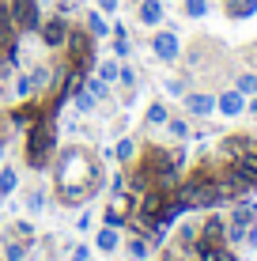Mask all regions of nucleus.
Here are the masks:
<instances>
[{"label":"nucleus","mask_w":257,"mask_h":261,"mask_svg":"<svg viewBox=\"0 0 257 261\" xmlns=\"http://www.w3.org/2000/svg\"><path fill=\"white\" fill-rule=\"evenodd\" d=\"M216 106H219V114H227V118H238V114L246 110V95L242 91H223L216 98Z\"/></svg>","instance_id":"obj_5"},{"label":"nucleus","mask_w":257,"mask_h":261,"mask_svg":"<svg viewBox=\"0 0 257 261\" xmlns=\"http://www.w3.org/2000/svg\"><path fill=\"white\" fill-rule=\"evenodd\" d=\"M257 12V0H235L231 4V15H253Z\"/></svg>","instance_id":"obj_15"},{"label":"nucleus","mask_w":257,"mask_h":261,"mask_svg":"<svg viewBox=\"0 0 257 261\" xmlns=\"http://www.w3.org/2000/svg\"><path fill=\"white\" fill-rule=\"evenodd\" d=\"M140 23L144 27H159L163 23V0H144V4H140Z\"/></svg>","instance_id":"obj_7"},{"label":"nucleus","mask_w":257,"mask_h":261,"mask_svg":"<svg viewBox=\"0 0 257 261\" xmlns=\"http://www.w3.org/2000/svg\"><path fill=\"white\" fill-rule=\"evenodd\" d=\"M53 151H57V129H53V121H34L31 140H26V159H31V167H46Z\"/></svg>","instance_id":"obj_1"},{"label":"nucleus","mask_w":257,"mask_h":261,"mask_svg":"<svg viewBox=\"0 0 257 261\" xmlns=\"http://www.w3.org/2000/svg\"><path fill=\"white\" fill-rule=\"evenodd\" d=\"M23 257V246L19 242H8V261H19Z\"/></svg>","instance_id":"obj_23"},{"label":"nucleus","mask_w":257,"mask_h":261,"mask_svg":"<svg viewBox=\"0 0 257 261\" xmlns=\"http://www.w3.org/2000/svg\"><path fill=\"white\" fill-rule=\"evenodd\" d=\"M205 235L219 242V235H223V220H219V216H216V220H208V223H205Z\"/></svg>","instance_id":"obj_16"},{"label":"nucleus","mask_w":257,"mask_h":261,"mask_svg":"<svg viewBox=\"0 0 257 261\" xmlns=\"http://www.w3.org/2000/svg\"><path fill=\"white\" fill-rule=\"evenodd\" d=\"M212 110H216V98H212V95H201V91L185 95V114H193V118H208Z\"/></svg>","instance_id":"obj_4"},{"label":"nucleus","mask_w":257,"mask_h":261,"mask_svg":"<svg viewBox=\"0 0 257 261\" xmlns=\"http://www.w3.org/2000/svg\"><path fill=\"white\" fill-rule=\"evenodd\" d=\"M113 155L118 159H132V140H121L118 148H113Z\"/></svg>","instance_id":"obj_21"},{"label":"nucleus","mask_w":257,"mask_h":261,"mask_svg":"<svg viewBox=\"0 0 257 261\" xmlns=\"http://www.w3.org/2000/svg\"><path fill=\"white\" fill-rule=\"evenodd\" d=\"M166 129L174 133V137H189V125H185L182 118H174V121H166Z\"/></svg>","instance_id":"obj_20"},{"label":"nucleus","mask_w":257,"mask_h":261,"mask_svg":"<svg viewBox=\"0 0 257 261\" xmlns=\"http://www.w3.org/2000/svg\"><path fill=\"white\" fill-rule=\"evenodd\" d=\"M83 91H87V95H91V98H95V102H99V98H106V95H110V91H106V84H102V80H99V76H91V80H87V84H83Z\"/></svg>","instance_id":"obj_11"},{"label":"nucleus","mask_w":257,"mask_h":261,"mask_svg":"<svg viewBox=\"0 0 257 261\" xmlns=\"http://www.w3.org/2000/svg\"><path fill=\"white\" fill-rule=\"evenodd\" d=\"M118 4H121V0H99L102 12H118Z\"/></svg>","instance_id":"obj_26"},{"label":"nucleus","mask_w":257,"mask_h":261,"mask_svg":"<svg viewBox=\"0 0 257 261\" xmlns=\"http://www.w3.org/2000/svg\"><path fill=\"white\" fill-rule=\"evenodd\" d=\"M250 110H253V114H257V98H253V102H250Z\"/></svg>","instance_id":"obj_28"},{"label":"nucleus","mask_w":257,"mask_h":261,"mask_svg":"<svg viewBox=\"0 0 257 261\" xmlns=\"http://www.w3.org/2000/svg\"><path fill=\"white\" fill-rule=\"evenodd\" d=\"M166 91H170V95H185V84H182V80H170V84H166Z\"/></svg>","instance_id":"obj_25"},{"label":"nucleus","mask_w":257,"mask_h":261,"mask_svg":"<svg viewBox=\"0 0 257 261\" xmlns=\"http://www.w3.org/2000/svg\"><path fill=\"white\" fill-rule=\"evenodd\" d=\"M118 246V235H113V227L110 231H99V250H113Z\"/></svg>","instance_id":"obj_17"},{"label":"nucleus","mask_w":257,"mask_h":261,"mask_svg":"<svg viewBox=\"0 0 257 261\" xmlns=\"http://www.w3.org/2000/svg\"><path fill=\"white\" fill-rule=\"evenodd\" d=\"M87 34H91V38H106V34H110V27H106V19L99 12L87 15Z\"/></svg>","instance_id":"obj_8"},{"label":"nucleus","mask_w":257,"mask_h":261,"mask_svg":"<svg viewBox=\"0 0 257 261\" xmlns=\"http://www.w3.org/2000/svg\"><path fill=\"white\" fill-rule=\"evenodd\" d=\"M152 53L159 61H178V53H182L178 34H174V31H155L152 34Z\"/></svg>","instance_id":"obj_3"},{"label":"nucleus","mask_w":257,"mask_h":261,"mask_svg":"<svg viewBox=\"0 0 257 261\" xmlns=\"http://www.w3.org/2000/svg\"><path fill=\"white\" fill-rule=\"evenodd\" d=\"M205 12H208V0H185V15L189 19H201Z\"/></svg>","instance_id":"obj_14"},{"label":"nucleus","mask_w":257,"mask_h":261,"mask_svg":"<svg viewBox=\"0 0 257 261\" xmlns=\"http://www.w3.org/2000/svg\"><path fill=\"white\" fill-rule=\"evenodd\" d=\"M113 53H118V57H129V53H132V46H129V34H118V42H113Z\"/></svg>","instance_id":"obj_18"},{"label":"nucleus","mask_w":257,"mask_h":261,"mask_svg":"<svg viewBox=\"0 0 257 261\" xmlns=\"http://www.w3.org/2000/svg\"><path fill=\"white\" fill-rule=\"evenodd\" d=\"M42 31V42H46V46H65V38H68V27H65V19H49L46 27H38Z\"/></svg>","instance_id":"obj_6"},{"label":"nucleus","mask_w":257,"mask_h":261,"mask_svg":"<svg viewBox=\"0 0 257 261\" xmlns=\"http://www.w3.org/2000/svg\"><path fill=\"white\" fill-rule=\"evenodd\" d=\"M15 182H19V178H15V170L12 167H4V170H0V193H15Z\"/></svg>","instance_id":"obj_12"},{"label":"nucleus","mask_w":257,"mask_h":261,"mask_svg":"<svg viewBox=\"0 0 257 261\" xmlns=\"http://www.w3.org/2000/svg\"><path fill=\"white\" fill-rule=\"evenodd\" d=\"M129 254H132V257H144V254H148V246H144V239H136V242H132V246H129Z\"/></svg>","instance_id":"obj_24"},{"label":"nucleus","mask_w":257,"mask_h":261,"mask_svg":"<svg viewBox=\"0 0 257 261\" xmlns=\"http://www.w3.org/2000/svg\"><path fill=\"white\" fill-rule=\"evenodd\" d=\"M235 91H242V95H257V76H253V72H238Z\"/></svg>","instance_id":"obj_9"},{"label":"nucleus","mask_w":257,"mask_h":261,"mask_svg":"<svg viewBox=\"0 0 257 261\" xmlns=\"http://www.w3.org/2000/svg\"><path fill=\"white\" fill-rule=\"evenodd\" d=\"M15 95H19V98L34 95V84H31V76H19V84H15Z\"/></svg>","instance_id":"obj_19"},{"label":"nucleus","mask_w":257,"mask_h":261,"mask_svg":"<svg viewBox=\"0 0 257 261\" xmlns=\"http://www.w3.org/2000/svg\"><path fill=\"white\" fill-rule=\"evenodd\" d=\"M8 12H12V23L19 31H38L42 27V15H38L34 0H8Z\"/></svg>","instance_id":"obj_2"},{"label":"nucleus","mask_w":257,"mask_h":261,"mask_svg":"<svg viewBox=\"0 0 257 261\" xmlns=\"http://www.w3.org/2000/svg\"><path fill=\"white\" fill-rule=\"evenodd\" d=\"M166 121H170V114H166L163 102H152V106H148V125H166Z\"/></svg>","instance_id":"obj_10"},{"label":"nucleus","mask_w":257,"mask_h":261,"mask_svg":"<svg viewBox=\"0 0 257 261\" xmlns=\"http://www.w3.org/2000/svg\"><path fill=\"white\" fill-rule=\"evenodd\" d=\"M118 80H121L125 87H136V72H132V68H121V72H118Z\"/></svg>","instance_id":"obj_22"},{"label":"nucleus","mask_w":257,"mask_h":261,"mask_svg":"<svg viewBox=\"0 0 257 261\" xmlns=\"http://www.w3.org/2000/svg\"><path fill=\"white\" fill-rule=\"evenodd\" d=\"M118 72H121L118 61H102V65H99V80H102V84H110V80H118Z\"/></svg>","instance_id":"obj_13"},{"label":"nucleus","mask_w":257,"mask_h":261,"mask_svg":"<svg viewBox=\"0 0 257 261\" xmlns=\"http://www.w3.org/2000/svg\"><path fill=\"white\" fill-rule=\"evenodd\" d=\"M72 261H87V246H79L76 254H72Z\"/></svg>","instance_id":"obj_27"}]
</instances>
